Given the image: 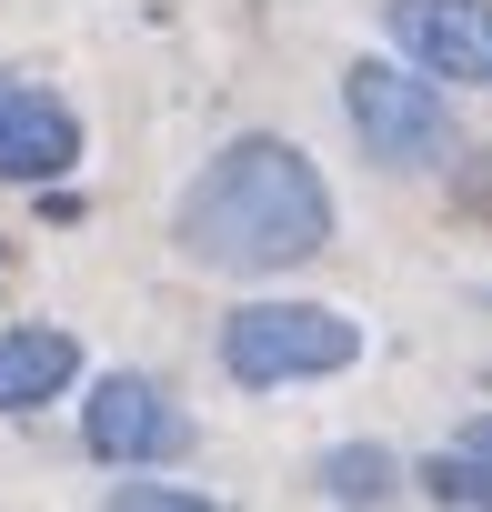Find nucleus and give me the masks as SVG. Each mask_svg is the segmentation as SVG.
I'll return each instance as SVG.
<instances>
[{
  "label": "nucleus",
  "instance_id": "3",
  "mask_svg": "<svg viewBox=\"0 0 492 512\" xmlns=\"http://www.w3.org/2000/svg\"><path fill=\"white\" fill-rule=\"evenodd\" d=\"M342 111H352V131H362V151L382 171H442L462 151V131L442 111V81L412 71V61H352L342 71Z\"/></svg>",
  "mask_w": 492,
  "mask_h": 512
},
{
  "label": "nucleus",
  "instance_id": "6",
  "mask_svg": "<svg viewBox=\"0 0 492 512\" xmlns=\"http://www.w3.org/2000/svg\"><path fill=\"white\" fill-rule=\"evenodd\" d=\"M61 171H81L71 101L21 81V71H0V181H61Z\"/></svg>",
  "mask_w": 492,
  "mask_h": 512
},
{
  "label": "nucleus",
  "instance_id": "10",
  "mask_svg": "<svg viewBox=\"0 0 492 512\" xmlns=\"http://www.w3.org/2000/svg\"><path fill=\"white\" fill-rule=\"evenodd\" d=\"M111 512H211V492H191V482H111Z\"/></svg>",
  "mask_w": 492,
  "mask_h": 512
},
{
  "label": "nucleus",
  "instance_id": "8",
  "mask_svg": "<svg viewBox=\"0 0 492 512\" xmlns=\"http://www.w3.org/2000/svg\"><path fill=\"white\" fill-rule=\"evenodd\" d=\"M312 482H322V502H352V512H362V502H392V492H402V462H392L382 442H332Z\"/></svg>",
  "mask_w": 492,
  "mask_h": 512
},
{
  "label": "nucleus",
  "instance_id": "7",
  "mask_svg": "<svg viewBox=\"0 0 492 512\" xmlns=\"http://www.w3.org/2000/svg\"><path fill=\"white\" fill-rule=\"evenodd\" d=\"M81 382V342L61 322H11L0 332V412H41Z\"/></svg>",
  "mask_w": 492,
  "mask_h": 512
},
{
  "label": "nucleus",
  "instance_id": "5",
  "mask_svg": "<svg viewBox=\"0 0 492 512\" xmlns=\"http://www.w3.org/2000/svg\"><path fill=\"white\" fill-rule=\"evenodd\" d=\"M382 41L432 81L492 91V0H382Z\"/></svg>",
  "mask_w": 492,
  "mask_h": 512
},
{
  "label": "nucleus",
  "instance_id": "11",
  "mask_svg": "<svg viewBox=\"0 0 492 512\" xmlns=\"http://www.w3.org/2000/svg\"><path fill=\"white\" fill-rule=\"evenodd\" d=\"M452 442H462V452H482V462H492V412H482V422H462V432H452Z\"/></svg>",
  "mask_w": 492,
  "mask_h": 512
},
{
  "label": "nucleus",
  "instance_id": "9",
  "mask_svg": "<svg viewBox=\"0 0 492 512\" xmlns=\"http://www.w3.org/2000/svg\"><path fill=\"white\" fill-rule=\"evenodd\" d=\"M412 482H422L432 502H452V512H492V462H482V452H462V442H442Z\"/></svg>",
  "mask_w": 492,
  "mask_h": 512
},
{
  "label": "nucleus",
  "instance_id": "2",
  "mask_svg": "<svg viewBox=\"0 0 492 512\" xmlns=\"http://www.w3.org/2000/svg\"><path fill=\"white\" fill-rule=\"evenodd\" d=\"M362 362V322L332 302H241L221 322V372L241 392H292V382H332Z\"/></svg>",
  "mask_w": 492,
  "mask_h": 512
},
{
  "label": "nucleus",
  "instance_id": "1",
  "mask_svg": "<svg viewBox=\"0 0 492 512\" xmlns=\"http://www.w3.org/2000/svg\"><path fill=\"white\" fill-rule=\"evenodd\" d=\"M332 191H322V171L282 141V131H241V141H221L201 171H191V191H181V211H171V241H181V262L191 272H221V282H282V272H302L312 251L332 241Z\"/></svg>",
  "mask_w": 492,
  "mask_h": 512
},
{
  "label": "nucleus",
  "instance_id": "4",
  "mask_svg": "<svg viewBox=\"0 0 492 512\" xmlns=\"http://www.w3.org/2000/svg\"><path fill=\"white\" fill-rule=\"evenodd\" d=\"M81 442H91V462L141 472V462L191 452V412H181L171 382H151V372H101V382L81 392Z\"/></svg>",
  "mask_w": 492,
  "mask_h": 512
}]
</instances>
